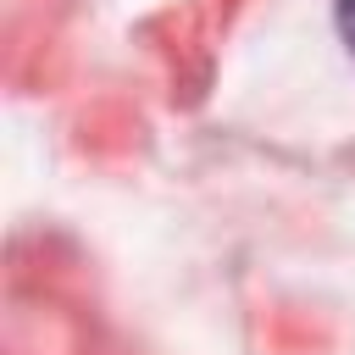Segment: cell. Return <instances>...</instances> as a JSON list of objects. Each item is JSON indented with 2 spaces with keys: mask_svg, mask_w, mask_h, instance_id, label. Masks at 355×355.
Returning <instances> with one entry per match:
<instances>
[{
  "mask_svg": "<svg viewBox=\"0 0 355 355\" xmlns=\"http://www.w3.org/2000/svg\"><path fill=\"white\" fill-rule=\"evenodd\" d=\"M333 17H338V33H344V44L355 50V0H333Z\"/></svg>",
  "mask_w": 355,
  "mask_h": 355,
  "instance_id": "cell-1",
  "label": "cell"
}]
</instances>
